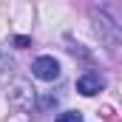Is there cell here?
Masks as SVG:
<instances>
[{"mask_svg": "<svg viewBox=\"0 0 122 122\" xmlns=\"http://www.w3.org/2000/svg\"><path fill=\"white\" fill-rule=\"evenodd\" d=\"M29 43H31V40H29V37H23V34H20V37H14V46H17V48H26Z\"/></svg>", "mask_w": 122, "mask_h": 122, "instance_id": "7", "label": "cell"}, {"mask_svg": "<svg viewBox=\"0 0 122 122\" xmlns=\"http://www.w3.org/2000/svg\"><path fill=\"white\" fill-rule=\"evenodd\" d=\"M94 20H97V34H102L105 37V43H108V48L111 51H117V46H119V26L105 14V11H94Z\"/></svg>", "mask_w": 122, "mask_h": 122, "instance_id": "2", "label": "cell"}, {"mask_svg": "<svg viewBox=\"0 0 122 122\" xmlns=\"http://www.w3.org/2000/svg\"><path fill=\"white\" fill-rule=\"evenodd\" d=\"M34 88H31L26 80H17L14 82V88L9 91V105L14 108V111H31V105H34Z\"/></svg>", "mask_w": 122, "mask_h": 122, "instance_id": "1", "label": "cell"}, {"mask_svg": "<svg viewBox=\"0 0 122 122\" xmlns=\"http://www.w3.org/2000/svg\"><path fill=\"white\" fill-rule=\"evenodd\" d=\"M102 77H97V74H85V77H80L77 80V91L82 94V97H94V94L102 91Z\"/></svg>", "mask_w": 122, "mask_h": 122, "instance_id": "4", "label": "cell"}, {"mask_svg": "<svg viewBox=\"0 0 122 122\" xmlns=\"http://www.w3.org/2000/svg\"><path fill=\"white\" fill-rule=\"evenodd\" d=\"M57 122H82V114L80 111H62L57 117Z\"/></svg>", "mask_w": 122, "mask_h": 122, "instance_id": "6", "label": "cell"}, {"mask_svg": "<svg viewBox=\"0 0 122 122\" xmlns=\"http://www.w3.org/2000/svg\"><path fill=\"white\" fill-rule=\"evenodd\" d=\"M31 74L37 77V80H43V82H54L57 77H60V62L54 60V57H37V60L31 62Z\"/></svg>", "mask_w": 122, "mask_h": 122, "instance_id": "3", "label": "cell"}, {"mask_svg": "<svg viewBox=\"0 0 122 122\" xmlns=\"http://www.w3.org/2000/svg\"><path fill=\"white\" fill-rule=\"evenodd\" d=\"M34 105H37L40 111H46V108H54V105H57V97H51V94H43V97H34Z\"/></svg>", "mask_w": 122, "mask_h": 122, "instance_id": "5", "label": "cell"}]
</instances>
